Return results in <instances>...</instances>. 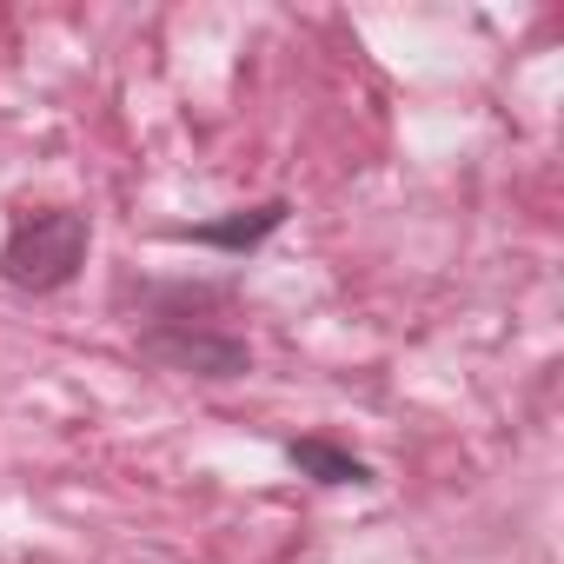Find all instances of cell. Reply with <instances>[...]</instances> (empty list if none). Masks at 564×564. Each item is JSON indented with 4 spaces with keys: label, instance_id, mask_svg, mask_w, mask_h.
<instances>
[{
    "label": "cell",
    "instance_id": "cell-1",
    "mask_svg": "<svg viewBox=\"0 0 564 564\" xmlns=\"http://www.w3.org/2000/svg\"><path fill=\"white\" fill-rule=\"evenodd\" d=\"M87 252H94L87 213H74V206H34V213L14 219L8 246H0V279H8L14 293H61V286L80 279Z\"/></svg>",
    "mask_w": 564,
    "mask_h": 564
},
{
    "label": "cell",
    "instance_id": "cell-4",
    "mask_svg": "<svg viewBox=\"0 0 564 564\" xmlns=\"http://www.w3.org/2000/svg\"><path fill=\"white\" fill-rule=\"evenodd\" d=\"M286 458L293 471H306L313 485H372V465L333 438H286Z\"/></svg>",
    "mask_w": 564,
    "mask_h": 564
},
{
    "label": "cell",
    "instance_id": "cell-3",
    "mask_svg": "<svg viewBox=\"0 0 564 564\" xmlns=\"http://www.w3.org/2000/svg\"><path fill=\"white\" fill-rule=\"evenodd\" d=\"M286 199H259V206H239V213H226V219H199V226H173V239H193V246H213V252H226V259H246V252H259L279 226H286Z\"/></svg>",
    "mask_w": 564,
    "mask_h": 564
},
{
    "label": "cell",
    "instance_id": "cell-2",
    "mask_svg": "<svg viewBox=\"0 0 564 564\" xmlns=\"http://www.w3.org/2000/svg\"><path fill=\"white\" fill-rule=\"evenodd\" d=\"M140 352L166 372H186V379H246L252 372V346L232 339V333H213V326H193V319H160L140 333Z\"/></svg>",
    "mask_w": 564,
    "mask_h": 564
}]
</instances>
